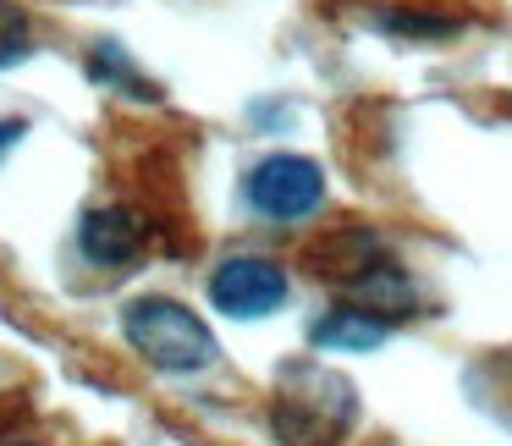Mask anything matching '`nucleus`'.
<instances>
[{
	"label": "nucleus",
	"mask_w": 512,
	"mask_h": 446,
	"mask_svg": "<svg viewBox=\"0 0 512 446\" xmlns=\"http://www.w3.org/2000/svg\"><path fill=\"white\" fill-rule=\"evenodd\" d=\"M353 413H358L353 380H342L325 364H292L281 375L270 424L287 446H336L353 424Z\"/></svg>",
	"instance_id": "nucleus-1"
},
{
	"label": "nucleus",
	"mask_w": 512,
	"mask_h": 446,
	"mask_svg": "<svg viewBox=\"0 0 512 446\" xmlns=\"http://www.w3.org/2000/svg\"><path fill=\"white\" fill-rule=\"evenodd\" d=\"M122 336L144 364L166 369V375H199L221 358L215 331L177 298H133L122 309Z\"/></svg>",
	"instance_id": "nucleus-2"
},
{
	"label": "nucleus",
	"mask_w": 512,
	"mask_h": 446,
	"mask_svg": "<svg viewBox=\"0 0 512 446\" xmlns=\"http://www.w3.org/2000/svg\"><path fill=\"white\" fill-rule=\"evenodd\" d=\"M243 199H248L254 215H265V221H276V226L309 221V215L325 204V171L314 166L309 155L281 149V155H265L243 177Z\"/></svg>",
	"instance_id": "nucleus-3"
},
{
	"label": "nucleus",
	"mask_w": 512,
	"mask_h": 446,
	"mask_svg": "<svg viewBox=\"0 0 512 446\" xmlns=\"http://www.w3.org/2000/svg\"><path fill=\"white\" fill-rule=\"evenodd\" d=\"M287 292V270L265 254H232L210 270V303L232 320H270L287 303Z\"/></svg>",
	"instance_id": "nucleus-4"
},
{
	"label": "nucleus",
	"mask_w": 512,
	"mask_h": 446,
	"mask_svg": "<svg viewBox=\"0 0 512 446\" xmlns=\"http://www.w3.org/2000/svg\"><path fill=\"white\" fill-rule=\"evenodd\" d=\"M144 243H149V226H144V215L127 210V204H105V210H89V215H83V226H78L83 259H89V265H100V270L133 265V259L144 254Z\"/></svg>",
	"instance_id": "nucleus-5"
},
{
	"label": "nucleus",
	"mask_w": 512,
	"mask_h": 446,
	"mask_svg": "<svg viewBox=\"0 0 512 446\" xmlns=\"http://www.w3.org/2000/svg\"><path fill=\"white\" fill-rule=\"evenodd\" d=\"M391 320H380V314H369L364 303H336V309H325L320 320L309 325V342L320 347V353H375L380 342H386Z\"/></svg>",
	"instance_id": "nucleus-6"
},
{
	"label": "nucleus",
	"mask_w": 512,
	"mask_h": 446,
	"mask_svg": "<svg viewBox=\"0 0 512 446\" xmlns=\"http://www.w3.org/2000/svg\"><path fill=\"white\" fill-rule=\"evenodd\" d=\"M89 72H94L100 83H111V89L122 83V94H133V100H155V94H160L149 78H138V72H133V61L122 56V45H111V39H105V45H94Z\"/></svg>",
	"instance_id": "nucleus-7"
},
{
	"label": "nucleus",
	"mask_w": 512,
	"mask_h": 446,
	"mask_svg": "<svg viewBox=\"0 0 512 446\" xmlns=\"http://www.w3.org/2000/svg\"><path fill=\"white\" fill-rule=\"evenodd\" d=\"M28 56H34V23L17 0H0V67H17Z\"/></svg>",
	"instance_id": "nucleus-8"
},
{
	"label": "nucleus",
	"mask_w": 512,
	"mask_h": 446,
	"mask_svg": "<svg viewBox=\"0 0 512 446\" xmlns=\"http://www.w3.org/2000/svg\"><path fill=\"white\" fill-rule=\"evenodd\" d=\"M375 28L402 34V39H446V34H457L452 17H435V12H375Z\"/></svg>",
	"instance_id": "nucleus-9"
},
{
	"label": "nucleus",
	"mask_w": 512,
	"mask_h": 446,
	"mask_svg": "<svg viewBox=\"0 0 512 446\" xmlns=\"http://www.w3.org/2000/svg\"><path fill=\"white\" fill-rule=\"evenodd\" d=\"M23 133H28V127L6 116V122H0V155H6V149H12V144H17V138H23Z\"/></svg>",
	"instance_id": "nucleus-10"
},
{
	"label": "nucleus",
	"mask_w": 512,
	"mask_h": 446,
	"mask_svg": "<svg viewBox=\"0 0 512 446\" xmlns=\"http://www.w3.org/2000/svg\"><path fill=\"white\" fill-rule=\"evenodd\" d=\"M6 446H28V441H6Z\"/></svg>",
	"instance_id": "nucleus-11"
}]
</instances>
